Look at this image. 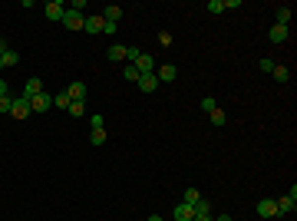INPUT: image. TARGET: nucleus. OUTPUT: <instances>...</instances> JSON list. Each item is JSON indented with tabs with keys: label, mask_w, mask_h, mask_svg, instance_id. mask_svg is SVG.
<instances>
[{
	"label": "nucleus",
	"mask_w": 297,
	"mask_h": 221,
	"mask_svg": "<svg viewBox=\"0 0 297 221\" xmlns=\"http://www.w3.org/2000/svg\"><path fill=\"white\" fill-rule=\"evenodd\" d=\"M83 20H86V17H83L79 10H66V13H63V20H60V23H63L66 30H83Z\"/></svg>",
	"instance_id": "f257e3e1"
},
{
	"label": "nucleus",
	"mask_w": 297,
	"mask_h": 221,
	"mask_svg": "<svg viewBox=\"0 0 297 221\" xmlns=\"http://www.w3.org/2000/svg\"><path fill=\"white\" fill-rule=\"evenodd\" d=\"M277 215H287V211L297 208V188H291V195H284V198H277Z\"/></svg>",
	"instance_id": "f03ea898"
},
{
	"label": "nucleus",
	"mask_w": 297,
	"mask_h": 221,
	"mask_svg": "<svg viewBox=\"0 0 297 221\" xmlns=\"http://www.w3.org/2000/svg\"><path fill=\"white\" fill-rule=\"evenodd\" d=\"M10 116L13 119H27V116H30V99H13V106H10Z\"/></svg>",
	"instance_id": "7ed1b4c3"
},
{
	"label": "nucleus",
	"mask_w": 297,
	"mask_h": 221,
	"mask_svg": "<svg viewBox=\"0 0 297 221\" xmlns=\"http://www.w3.org/2000/svg\"><path fill=\"white\" fill-rule=\"evenodd\" d=\"M50 106H53V96H46V93H40V96L30 99V112H46Z\"/></svg>",
	"instance_id": "20e7f679"
},
{
	"label": "nucleus",
	"mask_w": 297,
	"mask_h": 221,
	"mask_svg": "<svg viewBox=\"0 0 297 221\" xmlns=\"http://www.w3.org/2000/svg\"><path fill=\"white\" fill-rule=\"evenodd\" d=\"M66 96H69L73 102H83L86 99V83H79V79L76 83H69V86H66Z\"/></svg>",
	"instance_id": "39448f33"
},
{
	"label": "nucleus",
	"mask_w": 297,
	"mask_h": 221,
	"mask_svg": "<svg viewBox=\"0 0 297 221\" xmlns=\"http://www.w3.org/2000/svg\"><path fill=\"white\" fill-rule=\"evenodd\" d=\"M135 86L142 89V93H155V89H159V76H155V73H142Z\"/></svg>",
	"instance_id": "423d86ee"
},
{
	"label": "nucleus",
	"mask_w": 297,
	"mask_h": 221,
	"mask_svg": "<svg viewBox=\"0 0 297 221\" xmlns=\"http://www.w3.org/2000/svg\"><path fill=\"white\" fill-rule=\"evenodd\" d=\"M258 215H261V218H274V215H277L274 198H261V201H258Z\"/></svg>",
	"instance_id": "0eeeda50"
},
{
	"label": "nucleus",
	"mask_w": 297,
	"mask_h": 221,
	"mask_svg": "<svg viewBox=\"0 0 297 221\" xmlns=\"http://www.w3.org/2000/svg\"><path fill=\"white\" fill-rule=\"evenodd\" d=\"M132 66L139 69V73H155V60H152L149 53H142L139 60H135V63H132Z\"/></svg>",
	"instance_id": "6e6552de"
},
{
	"label": "nucleus",
	"mask_w": 297,
	"mask_h": 221,
	"mask_svg": "<svg viewBox=\"0 0 297 221\" xmlns=\"http://www.w3.org/2000/svg\"><path fill=\"white\" fill-rule=\"evenodd\" d=\"M155 76L162 79V83H172V79H175V76H178V69H175V66H172V63H162V66L155 69Z\"/></svg>",
	"instance_id": "1a4fd4ad"
},
{
	"label": "nucleus",
	"mask_w": 297,
	"mask_h": 221,
	"mask_svg": "<svg viewBox=\"0 0 297 221\" xmlns=\"http://www.w3.org/2000/svg\"><path fill=\"white\" fill-rule=\"evenodd\" d=\"M43 93V83L33 76V79H27V89H23V99H33V96H40Z\"/></svg>",
	"instance_id": "9d476101"
},
{
	"label": "nucleus",
	"mask_w": 297,
	"mask_h": 221,
	"mask_svg": "<svg viewBox=\"0 0 297 221\" xmlns=\"http://www.w3.org/2000/svg\"><path fill=\"white\" fill-rule=\"evenodd\" d=\"M192 218H195V205H185V201L175 205V221H192Z\"/></svg>",
	"instance_id": "9b49d317"
},
{
	"label": "nucleus",
	"mask_w": 297,
	"mask_h": 221,
	"mask_svg": "<svg viewBox=\"0 0 297 221\" xmlns=\"http://www.w3.org/2000/svg\"><path fill=\"white\" fill-rule=\"evenodd\" d=\"M46 20H63V13H66V7L63 3H46Z\"/></svg>",
	"instance_id": "f8f14e48"
},
{
	"label": "nucleus",
	"mask_w": 297,
	"mask_h": 221,
	"mask_svg": "<svg viewBox=\"0 0 297 221\" xmlns=\"http://www.w3.org/2000/svg\"><path fill=\"white\" fill-rule=\"evenodd\" d=\"M83 30L86 33H102V17H86L83 20Z\"/></svg>",
	"instance_id": "ddd939ff"
},
{
	"label": "nucleus",
	"mask_w": 297,
	"mask_h": 221,
	"mask_svg": "<svg viewBox=\"0 0 297 221\" xmlns=\"http://www.w3.org/2000/svg\"><path fill=\"white\" fill-rule=\"evenodd\" d=\"M291 7H277V13H274V23L277 27H291Z\"/></svg>",
	"instance_id": "4468645a"
},
{
	"label": "nucleus",
	"mask_w": 297,
	"mask_h": 221,
	"mask_svg": "<svg viewBox=\"0 0 297 221\" xmlns=\"http://www.w3.org/2000/svg\"><path fill=\"white\" fill-rule=\"evenodd\" d=\"M287 33H291L287 27H277V23H274V27H271V43H284Z\"/></svg>",
	"instance_id": "2eb2a0df"
},
{
	"label": "nucleus",
	"mask_w": 297,
	"mask_h": 221,
	"mask_svg": "<svg viewBox=\"0 0 297 221\" xmlns=\"http://www.w3.org/2000/svg\"><path fill=\"white\" fill-rule=\"evenodd\" d=\"M119 17H122V7H116V3L106 7V13H102V20L106 23H119Z\"/></svg>",
	"instance_id": "dca6fc26"
},
{
	"label": "nucleus",
	"mask_w": 297,
	"mask_h": 221,
	"mask_svg": "<svg viewBox=\"0 0 297 221\" xmlns=\"http://www.w3.org/2000/svg\"><path fill=\"white\" fill-rule=\"evenodd\" d=\"M271 76H274L277 83H287V79H291V69H287V66H281V63H274V69H271Z\"/></svg>",
	"instance_id": "f3484780"
},
{
	"label": "nucleus",
	"mask_w": 297,
	"mask_h": 221,
	"mask_svg": "<svg viewBox=\"0 0 297 221\" xmlns=\"http://www.w3.org/2000/svg\"><path fill=\"white\" fill-rule=\"evenodd\" d=\"M0 63H3V66H17V63H20V53H17V50H7V53L0 56Z\"/></svg>",
	"instance_id": "a211bd4d"
},
{
	"label": "nucleus",
	"mask_w": 297,
	"mask_h": 221,
	"mask_svg": "<svg viewBox=\"0 0 297 221\" xmlns=\"http://www.w3.org/2000/svg\"><path fill=\"white\" fill-rule=\"evenodd\" d=\"M109 60H112V63H119V60H126V46L112 43V46H109Z\"/></svg>",
	"instance_id": "6ab92c4d"
},
{
	"label": "nucleus",
	"mask_w": 297,
	"mask_h": 221,
	"mask_svg": "<svg viewBox=\"0 0 297 221\" xmlns=\"http://www.w3.org/2000/svg\"><path fill=\"white\" fill-rule=\"evenodd\" d=\"M69 102H73V99L66 96V89H63V93H56V96H53V106H56V109H69Z\"/></svg>",
	"instance_id": "aec40b11"
},
{
	"label": "nucleus",
	"mask_w": 297,
	"mask_h": 221,
	"mask_svg": "<svg viewBox=\"0 0 297 221\" xmlns=\"http://www.w3.org/2000/svg\"><path fill=\"white\" fill-rule=\"evenodd\" d=\"M122 76L129 79V83H139V76H142V73H139V69H135V66H132V63H129V66L122 69Z\"/></svg>",
	"instance_id": "412c9836"
},
{
	"label": "nucleus",
	"mask_w": 297,
	"mask_h": 221,
	"mask_svg": "<svg viewBox=\"0 0 297 221\" xmlns=\"http://www.w3.org/2000/svg\"><path fill=\"white\" fill-rule=\"evenodd\" d=\"M89 142L102 145V142H106V129H93V132H89Z\"/></svg>",
	"instance_id": "4be33fe9"
},
{
	"label": "nucleus",
	"mask_w": 297,
	"mask_h": 221,
	"mask_svg": "<svg viewBox=\"0 0 297 221\" xmlns=\"http://www.w3.org/2000/svg\"><path fill=\"white\" fill-rule=\"evenodd\" d=\"M66 112L79 119V116H86V106H83V102H69V109H66Z\"/></svg>",
	"instance_id": "5701e85b"
},
{
	"label": "nucleus",
	"mask_w": 297,
	"mask_h": 221,
	"mask_svg": "<svg viewBox=\"0 0 297 221\" xmlns=\"http://www.w3.org/2000/svg\"><path fill=\"white\" fill-rule=\"evenodd\" d=\"M208 116H211V126H225V122H228V116H225V112H221V109L208 112Z\"/></svg>",
	"instance_id": "b1692460"
},
{
	"label": "nucleus",
	"mask_w": 297,
	"mask_h": 221,
	"mask_svg": "<svg viewBox=\"0 0 297 221\" xmlns=\"http://www.w3.org/2000/svg\"><path fill=\"white\" fill-rule=\"evenodd\" d=\"M198 198H201V191H198V188H185V205H195Z\"/></svg>",
	"instance_id": "393cba45"
},
{
	"label": "nucleus",
	"mask_w": 297,
	"mask_h": 221,
	"mask_svg": "<svg viewBox=\"0 0 297 221\" xmlns=\"http://www.w3.org/2000/svg\"><path fill=\"white\" fill-rule=\"evenodd\" d=\"M139 56H142V50H139V46H126V60H129V63H135Z\"/></svg>",
	"instance_id": "a878e982"
},
{
	"label": "nucleus",
	"mask_w": 297,
	"mask_h": 221,
	"mask_svg": "<svg viewBox=\"0 0 297 221\" xmlns=\"http://www.w3.org/2000/svg\"><path fill=\"white\" fill-rule=\"evenodd\" d=\"M10 106H13V96H0V112L10 116Z\"/></svg>",
	"instance_id": "bb28decb"
},
{
	"label": "nucleus",
	"mask_w": 297,
	"mask_h": 221,
	"mask_svg": "<svg viewBox=\"0 0 297 221\" xmlns=\"http://www.w3.org/2000/svg\"><path fill=\"white\" fill-rule=\"evenodd\" d=\"M208 10L211 13H225V0H208Z\"/></svg>",
	"instance_id": "cd10ccee"
},
{
	"label": "nucleus",
	"mask_w": 297,
	"mask_h": 221,
	"mask_svg": "<svg viewBox=\"0 0 297 221\" xmlns=\"http://www.w3.org/2000/svg\"><path fill=\"white\" fill-rule=\"evenodd\" d=\"M201 109H205V112H215V109H218V102L211 99V96H205V99H201Z\"/></svg>",
	"instance_id": "c85d7f7f"
},
{
	"label": "nucleus",
	"mask_w": 297,
	"mask_h": 221,
	"mask_svg": "<svg viewBox=\"0 0 297 221\" xmlns=\"http://www.w3.org/2000/svg\"><path fill=\"white\" fill-rule=\"evenodd\" d=\"M89 126H93V129H106V119H102V116H89Z\"/></svg>",
	"instance_id": "c756f323"
},
{
	"label": "nucleus",
	"mask_w": 297,
	"mask_h": 221,
	"mask_svg": "<svg viewBox=\"0 0 297 221\" xmlns=\"http://www.w3.org/2000/svg\"><path fill=\"white\" fill-rule=\"evenodd\" d=\"M258 66H261V73H271V69H274V60H267V56H264Z\"/></svg>",
	"instance_id": "7c9ffc66"
},
{
	"label": "nucleus",
	"mask_w": 297,
	"mask_h": 221,
	"mask_svg": "<svg viewBox=\"0 0 297 221\" xmlns=\"http://www.w3.org/2000/svg\"><path fill=\"white\" fill-rule=\"evenodd\" d=\"M225 10H241V0H225Z\"/></svg>",
	"instance_id": "2f4dec72"
},
{
	"label": "nucleus",
	"mask_w": 297,
	"mask_h": 221,
	"mask_svg": "<svg viewBox=\"0 0 297 221\" xmlns=\"http://www.w3.org/2000/svg\"><path fill=\"white\" fill-rule=\"evenodd\" d=\"M102 33L112 36V33H116V23H106V20H102Z\"/></svg>",
	"instance_id": "473e14b6"
},
{
	"label": "nucleus",
	"mask_w": 297,
	"mask_h": 221,
	"mask_svg": "<svg viewBox=\"0 0 297 221\" xmlns=\"http://www.w3.org/2000/svg\"><path fill=\"white\" fill-rule=\"evenodd\" d=\"M7 89H10V86H7V79H0V96H10Z\"/></svg>",
	"instance_id": "72a5a7b5"
},
{
	"label": "nucleus",
	"mask_w": 297,
	"mask_h": 221,
	"mask_svg": "<svg viewBox=\"0 0 297 221\" xmlns=\"http://www.w3.org/2000/svg\"><path fill=\"white\" fill-rule=\"evenodd\" d=\"M192 221H211V215H195Z\"/></svg>",
	"instance_id": "f704fd0d"
},
{
	"label": "nucleus",
	"mask_w": 297,
	"mask_h": 221,
	"mask_svg": "<svg viewBox=\"0 0 297 221\" xmlns=\"http://www.w3.org/2000/svg\"><path fill=\"white\" fill-rule=\"evenodd\" d=\"M7 50H10V46H7V43H3V40H0V56L7 53Z\"/></svg>",
	"instance_id": "c9c22d12"
},
{
	"label": "nucleus",
	"mask_w": 297,
	"mask_h": 221,
	"mask_svg": "<svg viewBox=\"0 0 297 221\" xmlns=\"http://www.w3.org/2000/svg\"><path fill=\"white\" fill-rule=\"evenodd\" d=\"M215 221H234V218H231V215H221V218H215Z\"/></svg>",
	"instance_id": "e433bc0d"
},
{
	"label": "nucleus",
	"mask_w": 297,
	"mask_h": 221,
	"mask_svg": "<svg viewBox=\"0 0 297 221\" xmlns=\"http://www.w3.org/2000/svg\"><path fill=\"white\" fill-rule=\"evenodd\" d=\"M145 221H162V218H159V215H149V218H145Z\"/></svg>",
	"instance_id": "4c0bfd02"
},
{
	"label": "nucleus",
	"mask_w": 297,
	"mask_h": 221,
	"mask_svg": "<svg viewBox=\"0 0 297 221\" xmlns=\"http://www.w3.org/2000/svg\"><path fill=\"white\" fill-rule=\"evenodd\" d=\"M0 69H3V63H0Z\"/></svg>",
	"instance_id": "58836bf2"
}]
</instances>
